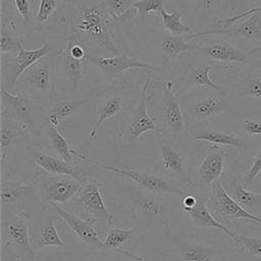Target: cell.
<instances>
[{
	"mask_svg": "<svg viewBox=\"0 0 261 261\" xmlns=\"http://www.w3.org/2000/svg\"><path fill=\"white\" fill-rule=\"evenodd\" d=\"M227 153L219 146L211 145L193 174L194 185L210 187L225 173Z\"/></svg>",
	"mask_w": 261,
	"mask_h": 261,
	"instance_id": "21",
	"label": "cell"
},
{
	"mask_svg": "<svg viewBox=\"0 0 261 261\" xmlns=\"http://www.w3.org/2000/svg\"><path fill=\"white\" fill-rule=\"evenodd\" d=\"M33 182L36 185L42 201L48 206L50 203H69L85 181L83 182L69 175L49 173L36 167Z\"/></svg>",
	"mask_w": 261,
	"mask_h": 261,
	"instance_id": "9",
	"label": "cell"
},
{
	"mask_svg": "<svg viewBox=\"0 0 261 261\" xmlns=\"http://www.w3.org/2000/svg\"><path fill=\"white\" fill-rule=\"evenodd\" d=\"M73 24L71 34L83 38L87 44L108 54H119L111 25L114 24L102 0H90L80 6L73 7Z\"/></svg>",
	"mask_w": 261,
	"mask_h": 261,
	"instance_id": "1",
	"label": "cell"
},
{
	"mask_svg": "<svg viewBox=\"0 0 261 261\" xmlns=\"http://www.w3.org/2000/svg\"><path fill=\"white\" fill-rule=\"evenodd\" d=\"M245 132L249 136L261 135V113L254 112L244 120Z\"/></svg>",
	"mask_w": 261,
	"mask_h": 261,
	"instance_id": "44",
	"label": "cell"
},
{
	"mask_svg": "<svg viewBox=\"0 0 261 261\" xmlns=\"http://www.w3.org/2000/svg\"><path fill=\"white\" fill-rule=\"evenodd\" d=\"M174 245L178 261H213L221 253L220 249L214 246L194 241H176Z\"/></svg>",
	"mask_w": 261,
	"mask_h": 261,
	"instance_id": "30",
	"label": "cell"
},
{
	"mask_svg": "<svg viewBox=\"0 0 261 261\" xmlns=\"http://www.w3.org/2000/svg\"><path fill=\"white\" fill-rule=\"evenodd\" d=\"M29 155L35 165L42 170L53 173V174H64L69 175L77 180L86 181V176L83 171L74 167L72 164H69L62 160L59 157H55L53 155H50L44 151L31 149L29 152Z\"/></svg>",
	"mask_w": 261,
	"mask_h": 261,
	"instance_id": "27",
	"label": "cell"
},
{
	"mask_svg": "<svg viewBox=\"0 0 261 261\" xmlns=\"http://www.w3.org/2000/svg\"><path fill=\"white\" fill-rule=\"evenodd\" d=\"M161 53H162V64L163 67H168V65L184 52L194 53L198 49V43H190L186 37L174 36L171 34H165L161 43Z\"/></svg>",
	"mask_w": 261,
	"mask_h": 261,
	"instance_id": "33",
	"label": "cell"
},
{
	"mask_svg": "<svg viewBox=\"0 0 261 261\" xmlns=\"http://www.w3.org/2000/svg\"><path fill=\"white\" fill-rule=\"evenodd\" d=\"M133 8L136 10L141 20H145L149 13L151 12L159 13L162 9H165V1L164 0H138L134 3Z\"/></svg>",
	"mask_w": 261,
	"mask_h": 261,
	"instance_id": "41",
	"label": "cell"
},
{
	"mask_svg": "<svg viewBox=\"0 0 261 261\" xmlns=\"http://www.w3.org/2000/svg\"><path fill=\"white\" fill-rule=\"evenodd\" d=\"M151 83V76L149 75L142 86L139 103L136 110L133 113L130 121L127 124L125 136L128 143L139 139L147 132H156L157 136L160 135V126L157 123V118L152 116L147 111L148 104V88Z\"/></svg>",
	"mask_w": 261,
	"mask_h": 261,
	"instance_id": "20",
	"label": "cell"
},
{
	"mask_svg": "<svg viewBox=\"0 0 261 261\" xmlns=\"http://www.w3.org/2000/svg\"><path fill=\"white\" fill-rule=\"evenodd\" d=\"M55 44L46 42L41 47L33 50L20 47L15 55L1 56V86L13 93L14 86L22 73L43 57L54 52Z\"/></svg>",
	"mask_w": 261,
	"mask_h": 261,
	"instance_id": "10",
	"label": "cell"
},
{
	"mask_svg": "<svg viewBox=\"0 0 261 261\" xmlns=\"http://www.w3.org/2000/svg\"><path fill=\"white\" fill-rule=\"evenodd\" d=\"M209 196H201L197 195V203L193 208L188 209H181L184 212L187 213L189 216L191 222L197 226V227H211V228H217L227 234L236 244L240 246V241L238 239V233H236L233 230L225 226L222 222H220L218 219L214 217V215L211 213L207 206Z\"/></svg>",
	"mask_w": 261,
	"mask_h": 261,
	"instance_id": "24",
	"label": "cell"
},
{
	"mask_svg": "<svg viewBox=\"0 0 261 261\" xmlns=\"http://www.w3.org/2000/svg\"><path fill=\"white\" fill-rule=\"evenodd\" d=\"M14 7L18 16L22 19V22L28 28H35L33 10L30 0H13Z\"/></svg>",
	"mask_w": 261,
	"mask_h": 261,
	"instance_id": "42",
	"label": "cell"
},
{
	"mask_svg": "<svg viewBox=\"0 0 261 261\" xmlns=\"http://www.w3.org/2000/svg\"><path fill=\"white\" fill-rule=\"evenodd\" d=\"M173 261H178V260H173Z\"/></svg>",
	"mask_w": 261,
	"mask_h": 261,
	"instance_id": "51",
	"label": "cell"
},
{
	"mask_svg": "<svg viewBox=\"0 0 261 261\" xmlns=\"http://www.w3.org/2000/svg\"><path fill=\"white\" fill-rule=\"evenodd\" d=\"M111 182L99 181L94 178L87 179L69 203L72 204V207L82 211L86 217L99 219L109 228L113 223L114 215L106 208L102 191Z\"/></svg>",
	"mask_w": 261,
	"mask_h": 261,
	"instance_id": "12",
	"label": "cell"
},
{
	"mask_svg": "<svg viewBox=\"0 0 261 261\" xmlns=\"http://www.w3.org/2000/svg\"><path fill=\"white\" fill-rule=\"evenodd\" d=\"M118 196L122 199L123 206L129 211L133 218L139 221L140 225H150L160 221L166 230H168V216L171 210L169 202L164 195H157L134 184L111 185Z\"/></svg>",
	"mask_w": 261,
	"mask_h": 261,
	"instance_id": "4",
	"label": "cell"
},
{
	"mask_svg": "<svg viewBox=\"0 0 261 261\" xmlns=\"http://www.w3.org/2000/svg\"><path fill=\"white\" fill-rule=\"evenodd\" d=\"M65 6L66 4L64 0H40L39 7L34 18L35 28L37 29L45 24L54 13L58 12Z\"/></svg>",
	"mask_w": 261,
	"mask_h": 261,
	"instance_id": "40",
	"label": "cell"
},
{
	"mask_svg": "<svg viewBox=\"0 0 261 261\" xmlns=\"http://www.w3.org/2000/svg\"><path fill=\"white\" fill-rule=\"evenodd\" d=\"M226 36L230 39H238L244 41H260L261 42V12H256L245 18L240 24H234L227 29H211L207 31H200L186 36L188 41L194 40L198 37L211 36Z\"/></svg>",
	"mask_w": 261,
	"mask_h": 261,
	"instance_id": "22",
	"label": "cell"
},
{
	"mask_svg": "<svg viewBox=\"0 0 261 261\" xmlns=\"http://www.w3.org/2000/svg\"><path fill=\"white\" fill-rule=\"evenodd\" d=\"M45 130L47 133V137L51 148L54 150V152L58 155L59 158H61L62 160L69 164H72L75 160L84 162L86 155H83L73 148H71L67 143L66 139L58 130L57 127L48 125L46 126Z\"/></svg>",
	"mask_w": 261,
	"mask_h": 261,
	"instance_id": "34",
	"label": "cell"
},
{
	"mask_svg": "<svg viewBox=\"0 0 261 261\" xmlns=\"http://www.w3.org/2000/svg\"><path fill=\"white\" fill-rule=\"evenodd\" d=\"M0 199L2 209L5 207H10L20 205V204H31L35 203L43 211L46 209L47 205L42 201L36 185L25 184L23 180L12 177H5L2 174L1 185H0Z\"/></svg>",
	"mask_w": 261,
	"mask_h": 261,
	"instance_id": "16",
	"label": "cell"
},
{
	"mask_svg": "<svg viewBox=\"0 0 261 261\" xmlns=\"http://www.w3.org/2000/svg\"><path fill=\"white\" fill-rule=\"evenodd\" d=\"M56 52L43 57L27 69L16 82L13 93L25 94L40 101L54 100Z\"/></svg>",
	"mask_w": 261,
	"mask_h": 261,
	"instance_id": "6",
	"label": "cell"
},
{
	"mask_svg": "<svg viewBox=\"0 0 261 261\" xmlns=\"http://www.w3.org/2000/svg\"><path fill=\"white\" fill-rule=\"evenodd\" d=\"M49 206L55 211V213L67 224V226L74 232V234L94 252H102L103 242L100 240L96 224L97 219L93 217L82 218L81 216L63 209L59 204L50 203Z\"/></svg>",
	"mask_w": 261,
	"mask_h": 261,
	"instance_id": "18",
	"label": "cell"
},
{
	"mask_svg": "<svg viewBox=\"0 0 261 261\" xmlns=\"http://www.w3.org/2000/svg\"><path fill=\"white\" fill-rule=\"evenodd\" d=\"M220 181L227 194L247 210L261 207V192L253 193L247 190L237 175L225 171Z\"/></svg>",
	"mask_w": 261,
	"mask_h": 261,
	"instance_id": "29",
	"label": "cell"
},
{
	"mask_svg": "<svg viewBox=\"0 0 261 261\" xmlns=\"http://www.w3.org/2000/svg\"><path fill=\"white\" fill-rule=\"evenodd\" d=\"M1 116V126H0V155H1V165L4 167L8 152L16 139L24 134L25 132L11 118L6 115L0 114Z\"/></svg>",
	"mask_w": 261,
	"mask_h": 261,
	"instance_id": "35",
	"label": "cell"
},
{
	"mask_svg": "<svg viewBox=\"0 0 261 261\" xmlns=\"http://www.w3.org/2000/svg\"><path fill=\"white\" fill-rule=\"evenodd\" d=\"M90 0H64L65 4H70L72 7H76V6H80L86 2H88Z\"/></svg>",
	"mask_w": 261,
	"mask_h": 261,
	"instance_id": "47",
	"label": "cell"
},
{
	"mask_svg": "<svg viewBox=\"0 0 261 261\" xmlns=\"http://www.w3.org/2000/svg\"><path fill=\"white\" fill-rule=\"evenodd\" d=\"M240 91L239 97H253L261 99V75L249 71L245 72L240 77Z\"/></svg>",
	"mask_w": 261,
	"mask_h": 261,
	"instance_id": "39",
	"label": "cell"
},
{
	"mask_svg": "<svg viewBox=\"0 0 261 261\" xmlns=\"http://www.w3.org/2000/svg\"><path fill=\"white\" fill-rule=\"evenodd\" d=\"M1 113L13 119L25 133L38 137L45 129L46 107L25 94L11 93L1 86Z\"/></svg>",
	"mask_w": 261,
	"mask_h": 261,
	"instance_id": "5",
	"label": "cell"
},
{
	"mask_svg": "<svg viewBox=\"0 0 261 261\" xmlns=\"http://www.w3.org/2000/svg\"><path fill=\"white\" fill-rule=\"evenodd\" d=\"M33 214L8 209L1 214V257L8 261H34L36 251L31 240Z\"/></svg>",
	"mask_w": 261,
	"mask_h": 261,
	"instance_id": "3",
	"label": "cell"
},
{
	"mask_svg": "<svg viewBox=\"0 0 261 261\" xmlns=\"http://www.w3.org/2000/svg\"><path fill=\"white\" fill-rule=\"evenodd\" d=\"M114 23H123L137 14L133 5L138 0H102Z\"/></svg>",
	"mask_w": 261,
	"mask_h": 261,
	"instance_id": "38",
	"label": "cell"
},
{
	"mask_svg": "<svg viewBox=\"0 0 261 261\" xmlns=\"http://www.w3.org/2000/svg\"><path fill=\"white\" fill-rule=\"evenodd\" d=\"M258 216H259V217H261V212L258 214Z\"/></svg>",
	"mask_w": 261,
	"mask_h": 261,
	"instance_id": "50",
	"label": "cell"
},
{
	"mask_svg": "<svg viewBox=\"0 0 261 261\" xmlns=\"http://www.w3.org/2000/svg\"><path fill=\"white\" fill-rule=\"evenodd\" d=\"M260 173H261V149L255 155L253 163L244 177V187L247 189Z\"/></svg>",
	"mask_w": 261,
	"mask_h": 261,
	"instance_id": "45",
	"label": "cell"
},
{
	"mask_svg": "<svg viewBox=\"0 0 261 261\" xmlns=\"http://www.w3.org/2000/svg\"><path fill=\"white\" fill-rule=\"evenodd\" d=\"M157 139L163 170L169 172L174 180L180 185L188 187L194 186L193 172L188 167L186 157L173 144H170L163 137L157 136Z\"/></svg>",
	"mask_w": 261,
	"mask_h": 261,
	"instance_id": "19",
	"label": "cell"
},
{
	"mask_svg": "<svg viewBox=\"0 0 261 261\" xmlns=\"http://www.w3.org/2000/svg\"><path fill=\"white\" fill-rule=\"evenodd\" d=\"M207 206L214 217L219 221L221 219H248L261 224V217L250 212L232 199L223 188L220 179L211 186V194L209 195Z\"/></svg>",
	"mask_w": 261,
	"mask_h": 261,
	"instance_id": "14",
	"label": "cell"
},
{
	"mask_svg": "<svg viewBox=\"0 0 261 261\" xmlns=\"http://www.w3.org/2000/svg\"><path fill=\"white\" fill-rule=\"evenodd\" d=\"M87 62V59L73 57L66 47L56 52L54 100L72 97L76 94L79 84L86 71Z\"/></svg>",
	"mask_w": 261,
	"mask_h": 261,
	"instance_id": "11",
	"label": "cell"
},
{
	"mask_svg": "<svg viewBox=\"0 0 261 261\" xmlns=\"http://www.w3.org/2000/svg\"><path fill=\"white\" fill-rule=\"evenodd\" d=\"M137 227L133 228H118V227H109L107 228L106 238L103 241L102 253H115L118 255H123L130 259V261H143L141 256L129 253L125 250H122L120 247L126 241H128L133 234L136 232Z\"/></svg>",
	"mask_w": 261,
	"mask_h": 261,
	"instance_id": "32",
	"label": "cell"
},
{
	"mask_svg": "<svg viewBox=\"0 0 261 261\" xmlns=\"http://www.w3.org/2000/svg\"><path fill=\"white\" fill-rule=\"evenodd\" d=\"M194 57L195 59L188 63L176 81L174 86L176 94L179 97H184L189 91L197 88H209L219 93H226L222 87L211 80L209 73L213 69H228L232 67V65L211 62L195 55Z\"/></svg>",
	"mask_w": 261,
	"mask_h": 261,
	"instance_id": "13",
	"label": "cell"
},
{
	"mask_svg": "<svg viewBox=\"0 0 261 261\" xmlns=\"http://www.w3.org/2000/svg\"><path fill=\"white\" fill-rule=\"evenodd\" d=\"M240 241V246L244 251L251 255L261 256V240L252 237H246L243 234H238Z\"/></svg>",
	"mask_w": 261,
	"mask_h": 261,
	"instance_id": "43",
	"label": "cell"
},
{
	"mask_svg": "<svg viewBox=\"0 0 261 261\" xmlns=\"http://www.w3.org/2000/svg\"><path fill=\"white\" fill-rule=\"evenodd\" d=\"M169 9L178 10L193 29L211 30L222 19L243 13L254 0H164Z\"/></svg>",
	"mask_w": 261,
	"mask_h": 261,
	"instance_id": "2",
	"label": "cell"
},
{
	"mask_svg": "<svg viewBox=\"0 0 261 261\" xmlns=\"http://www.w3.org/2000/svg\"><path fill=\"white\" fill-rule=\"evenodd\" d=\"M94 98V95L87 98H61L51 102L49 107L46 108L45 113V128L46 126L58 127V125L65 119L69 118L75 113L80 107L89 103Z\"/></svg>",
	"mask_w": 261,
	"mask_h": 261,
	"instance_id": "28",
	"label": "cell"
},
{
	"mask_svg": "<svg viewBox=\"0 0 261 261\" xmlns=\"http://www.w3.org/2000/svg\"><path fill=\"white\" fill-rule=\"evenodd\" d=\"M111 261H123V260H121V259H119V258H117V257H114Z\"/></svg>",
	"mask_w": 261,
	"mask_h": 261,
	"instance_id": "49",
	"label": "cell"
},
{
	"mask_svg": "<svg viewBox=\"0 0 261 261\" xmlns=\"http://www.w3.org/2000/svg\"><path fill=\"white\" fill-rule=\"evenodd\" d=\"M159 14L161 16L163 28L168 34L182 36L194 30L193 27L184 21V15L178 10L168 11L167 9H162Z\"/></svg>",
	"mask_w": 261,
	"mask_h": 261,
	"instance_id": "37",
	"label": "cell"
},
{
	"mask_svg": "<svg viewBox=\"0 0 261 261\" xmlns=\"http://www.w3.org/2000/svg\"><path fill=\"white\" fill-rule=\"evenodd\" d=\"M127 98V92L123 88H118L115 94L108 95L97 108V120L90 132V137L95 138L100 125L121 113L123 103Z\"/></svg>",
	"mask_w": 261,
	"mask_h": 261,
	"instance_id": "31",
	"label": "cell"
},
{
	"mask_svg": "<svg viewBox=\"0 0 261 261\" xmlns=\"http://www.w3.org/2000/svg\"><path fill=\"white\" fill-rule=\"evenodd\" d=\"M256 12H261V5L258 6V7H253L243 13H240V14H237V15H233L231 17H228V18H225V19H222L218 22L217 25H219L220 29H227V28H230L232 25H234L239 20L241 19H244L246 17H248L249 15L253 14V13H256Z\"/></svg>",
	"mask_w": 261,
	"mask_h": 261,
	"instance_id": "46",
	"label": "cell"
},
{
	"mask_svg": "<svg viewBox=\"0 0 261 261\" xmlns=\"http://www.w3.org/2000/svg\"><path fill=\"white\" fill-rule=\"evenodd\" d=\"M256 68L257 69H261V57L257 60V62H256Z\"/></svg>",
	"mask_w": 261,
	"mask_h": 261,
	"instance_id": "48",
	"label": "cell"
},
{
	"mask_svg": "<svg viewBox=\"0 0 261 261\" xmlns=\"http://www.w3.org/2000/svg\"><path fill=\"white\" fill-rule=\"evenodd\" d=\"M31 240L35 251L46 247L65 248V243L60 238L55 220L52 217L43 216L31 224Z\"/></svg>",
	"mask_w": 261,
	"mask_h": 261,
	"instance_id": "25",
	"label": "cell"
},
{
	"mask_svg": "<svg viewBox=\"0 0 261 261\" xmlns=\"http://www.w3.org/2000/svg\"><path fill=\"white\" fill-rule=\"evenodd\" d=\"M84 162L90 163L92 165L97 166L98 168L108 170L115 172L125 178H127L129 181H132L134 185L140 187L143 190H146L148 192L157 194V195H178L181 197L188 196L191 194L189 191H187L182 185L177 182L174 179L166 178L164 176L158 175L153 172L148 171H141V170H134V169H124L115 165L105 164L102 162H99L97 160H94L88 156H86Z\"/></svg>",
	"mask_w": 261,
	"mask_h": 261,
	"instance_id": "8",
	"label": "cell"
},
{
	"mask_svg": "<svg viewBox=\"0 0 261 261\" xmlns=\"http://www.w3.org/2000/svg\"><path fill=\"white\" fill-rule=\"evenodd\" d=\"M226 93L218 96H207L190 104L184 105V110L189 124L205 123L219 116L228 107Z\"/></svg>",
	"mask_w": 261,
	"mask_h": 261,
	"instance_id": "23",
	"label": "cell"
},
{
	"mask_svg": "<svg viewBox=\"0 0 261 261\" xmlns=\"http://www.w3.org/2000/svg\"><path fill=\"white\" fill-rule=\"evenodd\" d=\"M194 55L215 63L231 62L249 64L252 52L246 51L237 44L226 40H214L207 44H198Z\"/></svg>",
	"mask_w": 261,
	"mask_h": 261,
	"instance_id": "17",
	"label": "cell"
},
{
	"mask_svg": "<svg viewBox=\"0 0 261 261\" xmlns=\"http://www.w3.org/2000/svg\"><path fill=\"white\" fill-rule=\"evenodd\" d=\"M22 46V41L15 31V20L9 19L5 21L1 19L0 29V53L3 55H15L20 47Z\"/></svg>",
	"mask_w": 261,
	"mask_h": 261,
	"instance_id": "36",
	"label": "cell"
},
{
	"mask_svg": "<svg viewBox=\"0 0 261 261\" xmlns=\"http://www.w3.org/2000/svg\"><path fill=\"white\" fill-rule=\"evenodd\" d=\"M88 62L95 65L107 81L113 82L120 79L125 72L132 69H147L159 72L160 68L150 63L141 61L126 53H120L112 56H99L90 52Z\"/></svg>",
	"mask_w": 261,
	"mask_h": 261,
	"instance_id": "15",
	"label": "cell"
},
{
	"mask_svg": "<svg viewBox=\"0 0 261 261\" xmlns=\"http://www.w3.org/2000/svg\"><path fill=\"white\" fill-rule=\"evenodd\" d=\"M188 136L192 141H203L216 146H229L238 149H250L253 147V141L218 129L190 127Z\"/></svg>",
	"mask_w": 261,
	"mask_h": 261,
	"instance_id": "26",
	"label": "cell"
},
{
	"mask_svg": "<svg viewBox=\"0 0 261 261\" xmlns=\"http://www.w3.org/2000/svg\"><path fill=\"white\" fill-rule=\"evenodd\" d=\"M179 98L171 81H164L161 84L159 136L167 134L173 142L189 134V123Z\"/></svg>",
	"mask_w": 261,
	"mask_h": 261,
	"instance_id": "7",
	"label": "cell"
}]
</instances>
